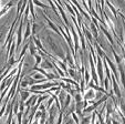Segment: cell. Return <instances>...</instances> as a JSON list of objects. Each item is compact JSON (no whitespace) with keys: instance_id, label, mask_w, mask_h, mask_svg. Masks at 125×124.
<instances>
[{"instance_id":"cell-40","label":"cell","mask_w":125,"mask_h":124,"mask_svg":"<svg viewBox=\"0 0 125 124\" xmlns=\"http://www.w3.org/2000/svg\"><path fill=\"white\" fill-rule=\"evenodd\" d=\"M0 6H1V1H0Z\"/></svg>"},{"instance_id":"cell-2","label":"cell","mask_w":125,"mask_h":124,"mask_svg":"<svg viewBox=\"0 0 125 124\" xmlns=\"http://www.w3.org/2000/svg\"><path fill=\"white\" fill-rule=\"evenodd\" d=\"M23 19L20 21V26H19V29H18V32H17V51L19 50L20 48V45L22 42V27H23Z\"/></svg>"},{"instance_id":"cell-20","label":"cell","mask_w":125,"mask_h":124,"mask_svg":"<svg viewBox=\"0 0 125 124\" xmlns=\"http://www.w3.org/2000/svg\"><path fill=\"white\" fill-rule=\"evenodd\" d=\"M47 116H48V113L45 112V111H42V114H41V116H40V123L39 124H44L45 122H47Z\"/></svg>"},{"instance_id":"cell-7","label":"cell","mask_w":125,"mask_h":124,"mask_svg":"<svg viewBox=\"0 0 125 124\" xmlns=\"http://www.w3.org/2000/svg\"><path fill=\"white\" fill-rule=\"evenodd\" d=\"M55 5L58 6V11L60 12V17H62L63 18V20H64V22H65V26L68 27L69 24H70V22H69V20H68V18H66V16H65V12H64V10L62 9V6L59 3V1H57V2H54Z\"/></svg>"},{"instance_id":"cell-13","label":"cell","mask_w":125,"mask_h":124,"mask_svg":"<svg viewBox=\"0 0 125 124\" xmlns=\"http://www.w3.org/2000/svg\"><path fill=\"white\" fill-rule=\"evenodd\" d=\"M41 67H42L41 69H43V70H44V69H48V70H53V68H54L53 64H52L49 60H47V59H45L42 63H41Z\"/></svg>"},{"instance_id":"cell-27","label":"cell","mask_w":125,"mask_h":124,"mask_svg":"<svg viewBox=\"0 0 125 124\" xmlns=\"http://www.w3.org/2000/svg\"><path fill=\"white\" fill-rule=\"evenodd\" d=\"M71 114H72V117H73V120H74V122H75V124H80V119H79V116L75 114V112H72Z\"/></svg>"},{"instance_id":"cell-37","label":"cell","mask_w":125,"mask_h":124,"mask_svg":"<svg viewBox=\"0 0 125 124\" xmlns=\"http://www.w3.org/2000/svg\"><path fill=\"white\" fill-rule=\"evenodd\" d=\"M111 124H120L116 120H111Z\"/></svg>"},{"instance_id":"cell-6","label":"cell","mask_w":125,"mask_h":124,"mask_svg":"<svg viewBox=\"0 0 125 124\" xmlns=\"http://www.w3.org/2000/svg\"><path fill=\"white\" fill-rule=\"evenodd\" d=\"M69 27H70L71 31H72V34H73V37H74V52H75V51H78V50H80V47H79V37H78V34H76V32L74 31L73 26L70 23Z\"/></svg>"},{"instance_id":"cell-29","label":"cell","mask_w":125,"mask_h":124,"mask_svg":"<svg viewBox=\"0 0 125 124\" xmlns=\"http://www.w3.org/2000/svg\"><path fill=\"white\" fill-rule=\"evenodd\" d=\"M66 72L69 73V75H70L71 78H75V71H74L73 69H68Z\"/></svg>"},{"instance_id":"cell-12","label":"cell","mask_w":125,"mask_h":124,"mask_svg":"<svg viewBox=\"0 0 125 124\" xmlns=\"http://www.w3.org/2000/svg\"><path fill=\"white\" fill-rule=\"evenodd\" d=\"M44 18H45V21L48 22V24H49V27H50V28H51L52 30H54V32H55V33H58V34H59L60 37H61V33H60V31H59V30H58L57 26H55V24L53 23V22H52L51 20H50V19L48 18V17H45V16H44Z\"/></svg>"},{"instance_id":"cell-5","label":"cell","mask_w":125,"mask_h":124,"mask_svg":"<svg viewBox=\"0 0 125 124\" xmlns=\"http://www.w3.org/2000/svg\"><path fill=\"white\" fill-rule=\"evenodd\" d=\"M104 59H105V61H106V64H107V67H110V68H111V70H112V72H113L114 77L117 79V78H118V72H117V69H116V67L114 66V63L106 56H104Z\"/></svg>"},{"instance_id":"cell-16","label":"cell","mask_w":125,"mask_h":124,"mask_svg":"<svg viewBox=\"0 0 125 124\" xmlns=\"http://www.w3.org/2000/svg\"><path fill=\"white\" fill-rule=\"evenodd\" d=\"M65 96H66L65 91H64V90H61V91H60V94H59V98H58V100H59V103H60V106H61V109L63 108V101H64V99H65Z\"/></svg>"},{"instance_id":"cell-18","label":"cell","mask_w":125,"mask_h":124,"mask_svg":"<svg viewBox=\"0 0 125 124\" xmlns=\"http://www.w3.org/2000/svg\"><path fill=\"white\" fill-rule=\"evenodd\" d=\"M90 27H91V31H92V33H93V35H94V38H95V40H96V42H99V33H97V29H96V27L94 26V24L91 22L90 23Z\"/></svg>"},{"instance_id":"cell-4","label":"cell","mask_w":125,"mask_h":124,"mask_svg":"<svg viewBox=\"0 0 125 124\" xmlns=\"http://www.w3.org/2000/svg\"><path fill=\"white\" fill-rule=\"evenodd\" d=\"M111 81H112V88H113V92L116 94V96H117V99H121V91H120V88H118L117 85V82H116V79L115 77H112L111 78Z\"/></svg>"},{"instance_id":"cell-35","label":"cell","mask_w":125,"mask_h":124,"mask_svg":"<svg viewBox=\"0 0 125 124\" xmlns=\"http://www.w3.org/2000/svg\"><path fill=\"white\" fill-rule=\"evenodd\" d=\"M33 79L34 80H43V75L42 74H34L33 75Z\"/></svg>"},{"instance_id":"cell-34","label":"cell","mask_w":125,"mask_h":124,"mask_svg":"<svg viewBox=\"0 0 125 124\" xmlns=\"http://www.w3.org/2000/svg\"><path fill=\"white\" fill-rule=\"evenodd\" d=\"M110 81H111V79H107V78H105V81H104V87H105L106 90L109 89V82Z\"/></svg>"},{"instance_id":"cell-3","label":"cell","mask_w":125,"mask_h":124,"mask_svg":"<svg viewBox=\"0 0 125 124\" xmlns=\"http://www.w3.org/2000/svg\"><path fill=\"white\" fill-rule=\"evenodd\" d=\"M89 60H90V66H91V74H92V78H93V81L95 83H99V78H97V73H96V70H95V66L93 63V59L92 56H89Z\"/></svg>"},{"instance_id":"cell-28","label":"cell","mask_w":125,"mask_h":124,"mask_svg":"<svg viewBox=\"0 0 125 124\" xmlns=\"http://www.w3.org/2000/svg\"><path fill=\"white\" fill-rule=\"evenodd\" d=\"M34 56H35V62H37V64H35L34 67H38L39 64L41 63V60H42V58H41V56H39V54H35Z\"/></svg>"},{"instance_id":"cell-31","label":"cell","mask_w":125,"mask_h":124,"mask_svg":"<svg viewBox=\"0 0 125 124\" xmlns=\"http://www.w3.org/2000/svg\"><path fill=\"white\" fill-rule=\"evenodd\" d=\"M62 119H63V112H59V119H58L57 124H61L62 123Z\"/></svg>"},{"instance_id":"cell-38","label":"cell","mask_w":125,"mask_h":124,"mask_svg":"<svg viewBox=\"0 0 125 124\" xmlns=\"http://www.w3.org/2000/svg\"><path fill=\"white\" fill-rule=\"evenodd\" d=\"M1 102H2V100H1V99H0V105H1Z\"/></svg>"},{"instance_id":"cell-8","label":"cell","mask_w":125,"mask_h":124,"mask_svg":"<svg viewBox=\"0 0 125 124\" xmlns=\"http://www.w3.org/2000/svg\"><path fill=\"white\" fill-rule=\"evenodd\" d=\"M97 28H100V29H101V31H102V32H103L104 34H105L106 37H107V39H109V41H110V43H111V45H112V47H113V45H114V40H113V38H112L111 33H110L109 31L106 30V29L104 28V27L102 26V24H99V27H97Z\"/></svg>"},{"instance_id":"cell-39","label":"cell","mask_w":125,"mask_h":124,"mask_svg":"<svg viewBox=\"0 0 125 124\" xmlns=\"http://www.w3.org/2000/svg\"><path fill=\"white\" fill-rule=\"evenodd\" d=\"M44 124H48V121H47V122H45V123H44Z\"/></svg>"},{"instance_id":"cell-15","label":"cell","mask_w":125,"mask_h":124,"mask_svg":"<svg viewBox=\"0 0 125 124\" xmlns=\"http://www.w3.org/2000/svg\"><path fill=\"white\" fill-rule=\"evenodd\" d=\"M29 48H30V53L32 56H35L37 52H38V48L35 47V45L32 42V39H30V41H29Z\"/></svg>"},{"instance_id":"cell-22","label":"cell","mask_w":125,"mask_h":124,"mask_svg":"<svg viewBox=\"0 0 125 124\" xmlns=\"http://www.w3.org/2000/svg\"><path fill=\"white\" fill-rule=\"evenodd\" d=\"M111 50H112V52H113V54H114V58H115V60H116V63L120 64V63H121V61H122V59H121L120 56H118V54L115 52V50H114V48L112 47V45H111Z\"/></svg>"},{"instance_id":"cell-30","label":"cell","mask_w":125,"mask_h":124,"mask_svg":"<svg viewBox=\"0 0 125 124\" xmlns=\"http://www.w3.org/2000/svg\"><path fill=\"white\" fill-rule=\"evenodd\" d=\"M33 5H37V6H39V7H41V8H43V9H45V8H47V7H45V5H43V3H41L40 2V1H33Z\"/></svg>"},{"instance_id":"cell-11","label":"cell","mask_w":125,"mask_h":124,"mask_svg":"<svg viewBox=\"0 0 125 124\" xmlns=\"http://www.w3.org/2000/svg\"><path fill=\"white\" fill-rule=\"evenodd\" d=\"M71 3H72V5H73L74 7H76V8H78V9L80 10V12L83 14V16L85 17V18H86V19H89V20H90V19H91V17L89 16V13H87V12H85V10H83L82 8H81V6L79 5V3L76 2V1H72V2H71Z\"/></svg>"},{"instance_id":"cell-1","label":"cell","mask_w":125,"mask_h":124,"mask_svg":"<svg viewBox=\"0 0 125 124\" xmlns=\"http://www.w3.org/2000/svg\"><path fill=\"white\" fill-rule=\"evenodd\" d=\"M96 73H99V80L100 83L104 82V72H103V63H102V59L100 56H97L96 59Z\"/></svg>"},{"instance_id":"cell-19","label":"cell","mask_w":125,"mask_h":124,"mask_svg":"<svg viewBox=\"0 0 125 124\" xmlns=\"http://www.w3.org/2000/svg\"><path fill=\"white\" fill-rule=\"evenodd\" d=\"M66 60H68V63L70 64V67L74 70V69H75V64H74V61L72 60V56H71V54L69 51L66 52Z\"/></svg>"},{"instance_id":"cell-21","label":"cell","mask_w":125,"mask_h":124,"mask_svg":"<svg viewBox=\"0 0 125 124\" xmlns=\"http://www.w3.org/2000/svg\"><path fill=\"white\" fill-rule=\"evenodd\" d=\"M106 6H107V7L110 8V9H111V11H112V13L114 14V17H115L116 19H117V12H116V10H115V8L113 7V6H112V3L111 2H109V1H107V2H106Z\"/></svg>"},{"instance_id":"cell-14","label":"cell","mask_w":125,"mask_h":124,"mask_svg":"<svg viewBox=\"0 0 125 124\" xmlns=\"http://www.w3.org/2000/svg\"><path fill=\"white\" fill-rule=\"evenodd\" d=\"M30 33H31V27H30V22L29 20L26 21V33H24V37H23V41H26L28 39V37H30Z\"/></svg>"},{"instance_id":"cell-10","label":"cell","mask_w":125,"mask_h":124,"mask_svg":"<svg viewBox=\"0 0 125 124\" xmlns=\"http://www.w3.org/2000/svg\"><path fill=\"white\" fill-rule=\"evenodd\" d=\"M83 100H85V101H87V100H93V99H95V92H94V90L93 89H89V91L86 92V93H84L83 94Z\"/></svg>"},{"instance_id":"cell-26","label":"cell","mask_w":125,"mask_h":124,"mask_svg":"<svg viewBox=\"0 0 125 124\" xmlns=\"http://www.w3.org/2000/svg\"><path fill=\"white\" fill-rule=\"evenodd\" d=\"M74 99H75V103L82 102V100H83V98H82V95H81V93H76L75 95H74Z\"/></svg>"},{"instance_id":"cell-24","label":"cell","mask_w":125,"mask_h":124,"mask_svg":"<svg viewBox=\"0 0 125 124\" xmlns=\"http://www.w3.org/2000/svg\"><path fill=\"white\" fill-rule=\"evenodd\" d=\"M28 6H29V11L31 12L33 19H35V12H34V9H33V3L30 1V2H28Z\"/></svg>"},{"instance_id":"cell-23","label":"cell","mask_w":125,"mask_h":124,"mask_svg":"<svg viewBox=\"0 0 125 124\" xmlns=\"http://www.w3.org/2000/svg\"><path fill=\"white\" fill-rule=\"evenodd\" d=\"M12 6H13V2H9L7 6H6V7H3L2 11H0V17H1V16H3V14H5L6 12L8 11V9H9L10 7H12Z\"/></svg>"},{"instance_id":"cell-36","label":"cell","mask_w":125,"mask_h":124,"mask_svg":"<svg viewBox=\"0 0 125 124\" xmlns=\"http://www.w3.org/2000/svg\"><path fill=\"white\" fill-rule=\"evenodd\" d=\"M40 111H45L47 110V109H45V105H43V104H40Z\"/></svg>"},{"instance_id":"cell-9","label":"cell","mask_w":125,"mask_h":124,"mask_svg":"<svg viewBox=\"0 0 125 124\" xmlns=\"http://www.w3.org/2000/svg\"><path fill=\"white\" fill-rule=\"evenodd\" d=\"M57 106H51L49 110V121H48V124H54V117H55V109Z\"/></svg>"},{"instance_id":"cell-32","label":"cell","mask_w":125,"mask_h":124,"mask_svg":"<svg viewBox=\"0 0 125 124\" xmlns=\"http://www.w3.org/2000/svg\"><path fill=\"white\" fill-rule=\"evenodd\" d=\"M41 114H42V111H38V110H37V112H35V114H34V119L35 120H39V119H40V116H41Z\"/></svg>"},{"instance_id":"cell-25","label":"cell","mask_w":125,"mask_h":124,"mask_svg":"<svg viewBox=\"0 0 125 124\" xmlns=\"http://www.w3.org/2000/svg\"><path fill=\"white\" fill-rule=\"evenodd\" d=\"M84 82L86 83V84H89V82H90V72L87 70H85L84 71Z\"/></svg>"},{"instance_id":"cell-17","label":"cell","mask_w":125,"mask_h":124,"mask_svg":"<svg viewBox=\"0 0 125 124\" xmlns=\"http://www.w3.org/2000/svg\"><path fill=\"white\" fill-rule=\"evenodd\" d=\"M20 95H21V101H27L29 99V96H30V92L28 91V90H27V91H22V89L21 88H20Z\"/></svg>"},{"instance_id":"cell-33","label":"cell","mask_w":125,"mask_h":124,"mask_svg":"<svg viewBox=\"0 0 125 124\" xmlns=\"http://www.w3.org/2000/svg\"><path fill=\"white\" fill-rule=\"evenodd\" d=\"M52 102H53V98H49V101H48V104H47V106H45V109H50V108H51Z\"/></svg>"}]
</instances>
